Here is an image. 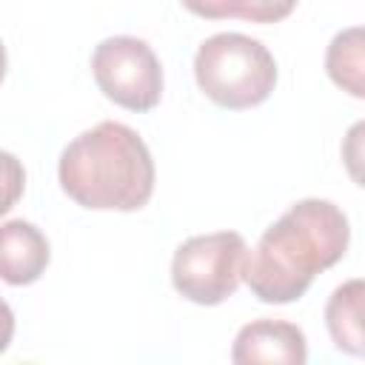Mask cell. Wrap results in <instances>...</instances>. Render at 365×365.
Masks as SVG:
<instances>
[{"mask_svg":"<svg viewBox=\"0 0 365 365\" xmlns=\"http://www.w3.org/2000/svg\"><path fill=\"white\" fill-rule=\"evenodd\" d=\"M297 9V0H245V9L240 14V20L248 23H279L285 20L291 11Z\"/></svg>","mask_w":365,"mask_h":365,"instance_id":"cell-11","label":"cell"},{"mask_svg":"<svg viewBox=\"0 0 365 365\" xmlns=\"http://www.w3.org/2000/svg\"><path fill=\"white\" fill-rule=\"evenodd\" d=\"M194 77L211 103L245 111L271 97L277 86V60L259 40L240 31H220L200 43Z\"/></svg>","mask_w":365,"mask_h":365,"instance_id":"cell-3","label":"cell"},{"mask_svg":"<svg viewBox=\"0 0 365 365\" xmlns=\"http://www.w3.org/2000/svg\"><path fill=\"white\" fill-rule=\"evenodd\" d=\"M325 325L336 351L365 356V279H348L325 302Z\"/></svg>","mask_w":365,"mask_h":365,"instance_id":"cell-8","label":"cell"},{"mask_svg":"<svg viewBox=\"0 0 365 365\" xmlns=\"http://www.w3.org/2000/svg\"><path fill=\"white\" fill-rule=\"evenodd\" d=\"M325 71L336 88L365 100V26L342 29L325 48Z\"/></svg>","mask_w":365,"mask_h":365,"instance_id":"cell-9","label":"cell"},{"mask_svg":"<svg viewBox=\"0 0 365 365\" xmlns=\"http://www.w3.org/2000/svg\"><path fill=\"white\" fill-rule=\"evenodd\" d=\"M308 342L299 325L285 319H254L242 325L231 345V362H282V365H305Z\"/></svg>","mask_w":365,"mask_h":365,"instance_id":"cell-6","label":"cell"},{"mask_svg":"<svg viewBox=\"0 0 365 365\" xmlns=\"http://www.w3.org/2000/svg\"><path fill=\"white\" fill-rule=\"evenodd\" d=\"M191 14L205 17V20H225V17H240L245 9V0H180Z\"/></svg>","mask_w":365,"mask_h":365,"instance_id":"cell-12","label":"cell"},{"mask_svg":"<svg viewBox=\"0 0 365 365\" xmlns=\"http://www.w3.org/2000/svg\"><path fill=\"white\" fill-rule=\"evenodd\" d=\"M60 188L88 211H140L154 194V160L143 137L117 120L77 134L57 163Z\"/></svg>","mask_w":365,"mask_h":365,"instance_id":"cell-2","label":"cell"},{"mask_svg":"<svg viewBox=\"0 0 365 365\" xmlns=\"http://www.w3.org/2000/svg\"><path fill=\"white\" fill-rule=\"evenodd\" d=\"M348 240L351 225L339 205L319 197L299 200L245 254L242 279L259 302H294L319 271L345 257Z\"/></svg>","mask_w":365,"mask_h":365,"instance_id":"cell-1","label":"cell"},{"mask_svg":"<svg viewBox=\"0 0 365 365\" xmlns=\"http://www.w3.org/2000/svg\"><path fill=\"white\" fill-rule=\"evenodd\" d=\"M51 259L46 234L26 220H6L0 231V274L9 285H31Z\"/></svg>","mask_w":365,"mask_h":365,"instance_id":"cell-7","label":"cell"},{"mask_svg":"<svg viewBox=\"0 0 365 365\" xmlns=\"http://www.w3.org/2000/svg\"><path fill=\"white\" fill-rule=\"evenodd\" d=\"M245 254L248 245L237 231L188 237L174 251L171 285L182 299L194 305H220L237 291Z\"/></svg>","mask_w":365,"mask_h":365,"instance_id":"cell-4","label":"cell"},{"mask_svg":"<svg viewBox=\"0 0 365 365\" xmlns=\"http://www.w3.org/2000/svg\"><path fill=\"white\" fill-rule=\"evenodd\" d=\"M342 165L348 177L365 188V120H356L342 137Z\"/></svg>","mask_w":365,"mask_h":365,"instance_id":"cell-10","label":"cell"},{"mask_svg":"<svg viewBox=\"0 0 365 365\" xmlns=\"http://www.w3.org/2000/svg\"><path fill=\"white\" fill-rule=\"evenodd\" d=\"M97 88L128 111H151L163 100V66L154 48L128 34L106 37L91 54Z\"/></svg>","mask_w":365,"mask_h":365,"instance_id":"cell-5","label":"cell"}]
</instances>
